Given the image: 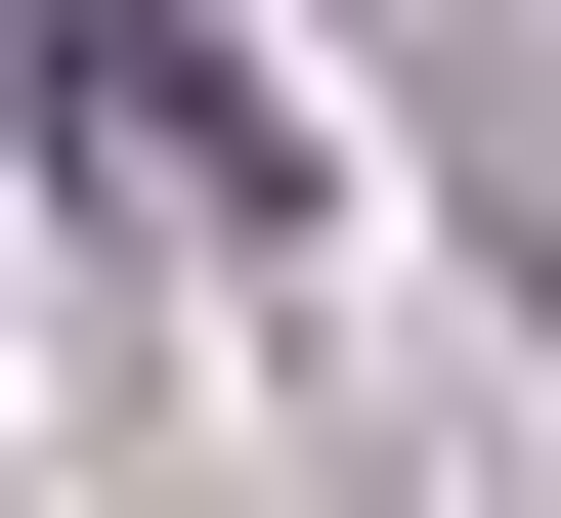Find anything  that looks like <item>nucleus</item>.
Returning a JSON list of instances; mask_svg holds the SVG:
<instances>
[{"label":"nucleus","mask_w":561,"mask_h":518,"mask_svg":"<svg viewBox=\"0 0 561 518\" xmlns=\"http://www.w3.org/2000/svg\"><path fill=\"white\" fill-rule=\"evenodd\" d=\"M0 87H44V173H87V217H216V260L302 217V87L216 44V0H0Z\"/></svg>","instance_id":"f257e3e1"}]
</instances>
